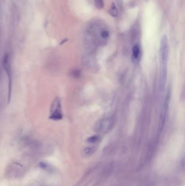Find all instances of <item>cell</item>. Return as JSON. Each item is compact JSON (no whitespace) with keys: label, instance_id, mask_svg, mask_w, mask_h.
I'll return each instance as SVG.
<instances>
[{"label":"cell","instance_id":"cell-4","mask_svg":"<svg viewBox=\"0 0 185 186\" xmlns=\"http://www.w3.org/2000/svg\"><path fill=\"white\" fill-rule=\"evenodd\" d=\"M170 94H167L165 97L164 101L162 103V106L161 107V110L160 112L159 121V126H158V132L161 133L163 129V128L165 125L166 119L167 117V114L168 109L169 102H170Z\"/></svg>","mask_w":185,"mask_h":186},{"label":"cell","instance_id":"cell-3","mask_svg":"<svg viewBox=\"0 0 185 186\" xmlns=\"http://www.w3.org/2000/svg\"><path fill=\"white\" fill-rule=\"evenodd\" d=\"M63 115L62 113V104L60 100L57 98L52 103L50 109V115L49 118L53 120L58 121L62 119Z\"/></svg>","mask_w":185,"mask_h":186},{"label":"cell","instance_id":"cell-8","mask_svg":"<svg viewBox=\"0 0 185 186\" xmlns=\"http://www.w3.org/2000/svg\"><path fill=\"white\" fill-rule=\"evenodd\" d=\"M109 13L110 14V15L113 16V17H116L117 16H118V11L116 5H115L114 4H113L111 5V7L110 9Z\"/></svg>","mask_w":185,"mask_h":186},{"label":"cell","instance_id":"cell-7","mask_svg":"<svg viewBox=\"0 0 185 186\" xmlns=\"http://www.w3.org/2000/svg\"><path fill=\"white\" fill-rule=\"evenodd\" d=\"M141 49L139 45H135L132 50V57L134 61H137L140 56Z\"/></svg>","mask_w":185,"mask_h":186},{"label":"cell","instance_id":"cell-2","mask_svg":"<svg viewBox=\"0 0 185 186\" xmlns=\"http://www.w3.org/2000/svg\"><path fill=\"white\" fill-rule=\"evenodd\" d=\"M115 123L113 117H108L97 121L94 126V130L99 133H107L113 128Z\"/></svg>","mask_w":185,"mask_h":186},{"label":"cell","instance_id":"cell-1","mask_svg":"<svg viewBox=\"0 0 185 186\" xmlns=\"http://www.w3.org/2000/svg\"><path fill=\"white\" fill-rule=\"evenodd\" d=\"M110 37L108 27L99 21H93L88 25L85 31V45L90 51L107 44Z\"/></svg>","mask_w":185,"mask_h":186},{"label":"cell","instance_id":"cell-6","mask_svg":"<svg viewBox=\"0 0 185 186\" xmlns=\"http://www.w3.org/2000/svg\"><path fill=\"white\" fill-rule=\"evenodd\" d=\"M168 57V45L167 37L164 36L160 42V65H167Z\"/></svg>","mask_w":185,"mask_h":186},{"label":"cell","instance_id":"cell-10","mask_svg":"<svg viewBox=\"0 0 185 186\" xmlns=\"http://www.w3.org/2000/svg\"><path fill=\"white\" fill-rule=\"evenodd\" d=\"M98 140H99V137L98 135H92L88 138V142L90 143H95L97 142Z\"/></svg>","mask_w":185,"mask_h":186},{"label":"cell","instance_id":"cell-11","mask_svg":"<svg viewBox=\"0 0 185 186\" xmlns=\"http://www.w3.org/2000/svg\"><path fill=\"white\" fill-rule=\"evenodd\" d=\"M95 5L98 9H102L104 7L103 0H95Z\"/></svg>","mask_w":185,"mask_h":186},{"label":"cell","instance_id":"cell-5","mask_svg":"<svg viewBox=\"0 0 185 186\" xmlns=\"http://www.w3.org/2000/svg\"><path fill=\"white\" fill-rule=\"evenodd\" d=\"M3 66L7 74L8 80V103L10 102L11 94V87H12V71L10 64V59L9 55L6 54L3 58Z\"/></svg>","mask_w":185,"mask_h":186},{"label":"cell","instance_id":"cell-9","mask_svg":"<svg viewBox=\"0 0 185 186\" xmlns=\"http://www.w3.org/2000/svg\"><path fill=\"white\" fill-rule=\"evenodd\" d=\"M95 149L93 147H88L83 150L84 154L86 156H90L95 152Z\"/></svg>","mask_w":185,"mask_h":186}]
</instances>
